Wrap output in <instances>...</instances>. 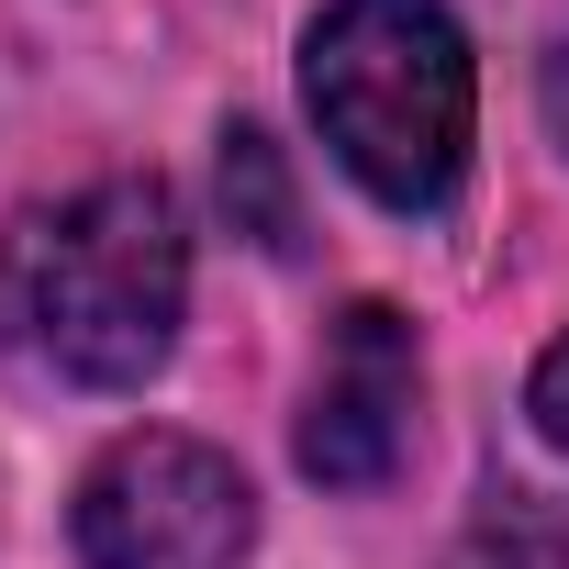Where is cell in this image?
<instances>
[{
	"mask_svg": "<svg viewBox=\"0 0 569 569\" xmlns=\"http://www.w3.org/2000/svg\"><path fill=\"white\" fill-rule=\"evenodd\" d=\"M190 302V234L157 179H90L0 234V347L79 391L168 369Z\"/></svg>",
	"mask_w": 569,
	"mask_h": 569,
	"instance_id": "cell-1",
	"label": "cell"
},
{
	"mask_svg": "<svg viewBox=\"0 0 569 569\" xmlns=\"http://www.w3.org/2000/svg\"><path fill=\"white\" fill-rule=\"evenodd\" d=\"M302 101L347 179L391 212H447L469 179V46L447 0H336L302 34Z\"/></svg>",
	"mask_w": 569,
	"mask_h": 569,
	"instance_id": "cell-2",
	"label": "cell"
},
{
	"mask_svg": "<svg viewBox=\"0 0 569 569\" xmlns=\"http://www.w3.org/2000/svg\"><path fill=\"white\" fill-rule=\"evenodd\" d=\"M246 547H257V491L201 436H123L79 480L90 569H234Z\"/></svg>",
	"mask_w": 569,
	"mask_h": 569,
	"instance_id": "cell-3",
	"label": "cell"
},
{
	"mask_svg": "<svg viewBox=\"0 0 569 569\" xmlns=\"http://www.w3.org/2000/svg\"><path fill=\"white\" fill-rule=\"evenodd\" d=\"M413 325L391 302H347L325 325V369L302 402V469L325 491H380L413 447Z\"/></svg>",
	"mask_w": 569,
	"mask_h": 569,
	"instance_id": "cell-4",
	"label": "cell"
},
{
	"mask_svg": "<svg viewBox=\"0 0 569 569\" xmlns=\"http://www.w3.org/2000/svg\"><path fill=\"white\" fill-rule=\"evenodd\" d=\"M223 212H234V234H257L268 257H302V201H291V168H279V146H268L257 123H234V134H223Z\"/></svg>",
	"mask_w": 569,
	"mask_h": 569,
	"instance_id": "cell-5",
	"label": "cell"
},
{
	"mask_svg": "<svg viewBox=\"0 0 569 569\" xmlns=\"http://www.w3.org/2000/svg\"><path fill=\"white\" fill-rule=\"evenodd\" d=\"M458 569H569V525H558V513H536L525 491H502V513L480 525V547H469Z\"/></svg>",
	"mask_w": 569,
	"mask_h": 569,
	"instance_id": "cell-6",
	"label": "cell"
},
{
	"mask_svg": "<svg viewBox=\"0 0 569 569\" xmlns=\"http://www.w3.org/2000/svg\"><path fill=\"white\" fill-rule=\"evenodd\" d=\"M536 436L569 458V336L547 347V369H536Z\"/></svg>",
	"mask_w": 569,
	"mask_h": 569,
	"instance_id": "cell-7",
	"label": "cell"
},
{
	"mask_svg": "<svg viewBox=\"0 0 569 569\" xmlns=\"http://www.w3.org/2000/svg\"><path fill=\"white\" fill-rule=\"evenodd\" d=\"M547 134H558V146H569V46H558V57H547Z\"/></svg>",
	"mask_w": 569,
	"mask_h": 569,
	"instance_id": "cell-8",
	"label": "cell"
}]
</instances>
